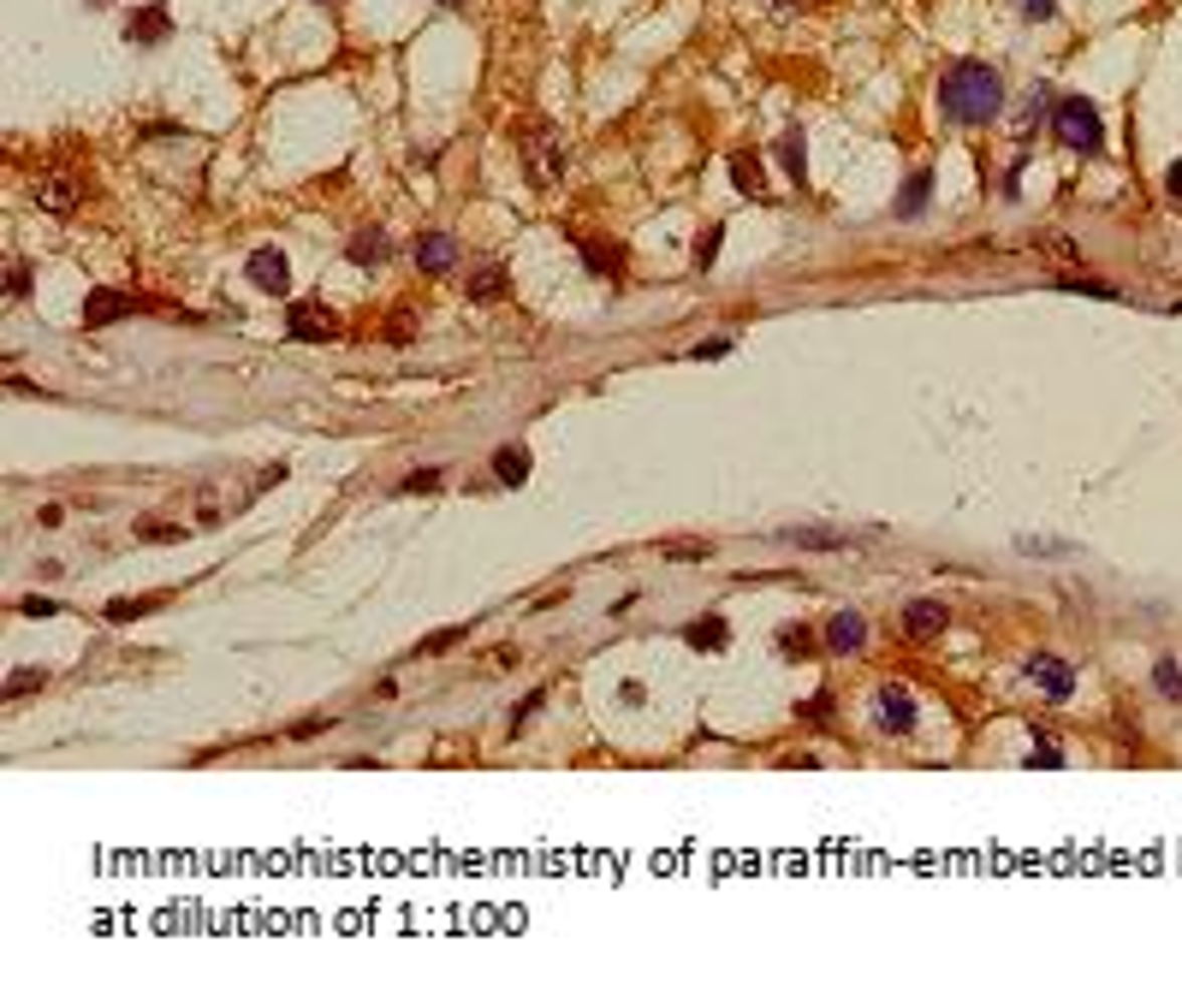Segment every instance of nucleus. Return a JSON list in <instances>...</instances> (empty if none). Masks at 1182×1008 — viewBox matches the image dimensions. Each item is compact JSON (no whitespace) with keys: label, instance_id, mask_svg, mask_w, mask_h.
Segmentation results:
<instances>
[{"label":"nucleus","instance_id":"c85d7f7f","mask_svg":"<svg viewBox=\"0 0 1182 1008\" xmlns=\"http://www.w3.org/2000/svg\"><path fill=\"white\" fill-rule=\"evenodd\" d=\"M422 487H440V469H422V475L404 481V493H422Z\"/></svg>","mask_w":1182,"mask_h":1008},{"label":"nucleus","instance_id":"2eb2a0df","mask_svg":"<svg viewBox=\"0 0 1182 1008\" xmlns=\"http://www.w3.org/2000/svg\"><path fill=\"white\" fill-rule=\"evenodd\" d=\"M1153 683H1159V694H1165V700H1182V671H1177V659H1159Z\"/></svg>","mask_w":1182,"mask_h":1008},{"label":"nucleus","instance_id":"f03ea898","mask_svg":"<svg viewBox=\"0 0 1182 1008\" xmlns=\"http://www.w3.org/2000/svg\"><path fill=\"white\" fill-rule=\"evenodd\" d=\"M1057 143H1063V149H1081V155H1100L1106 125H1100V113H1094L1088 95H1069V101L1057 107Z\"/></svg>","mask_w":1182,"mask_h":1008},{"label":"nucleus","instance_id":"473e14b6","mask_svg":"<svg viewBox=\"0 0 1182 1008\" xmlns=\"http://www.w3.org/2000/svg\"><path fill=\"white\" fill-rule=\"evenodd\" d=\"M1028 765H1063V759H1057V748H1051V742H1040V748H1034V759H1028Z\"/></svg>","mask_w":1182,"mask_h":1008},{"label":"nucleus","instance_id":"ddd939ff","mask_svg":"<svg viewBox=\"0 0 1182 1008\" xmlns=\"http://www.w3.org/2000/svg\"><path fill=\"white\" fill-rule=\"evenodd\" d=\"M731 179H737L743 196H761V167H755L749 155H737V161H731Z\"/></svg>","mask_w":1182,"mask_h":1008},{"label":"nucleus","instance_id":"423d86ee","mask_svg":"<svg viewBox=\"0 0 1182 1008\" xmlns=\"http://www.w3.org/2000/svg\"><path fill=\"white\" fill-rule=\"evenodd\" d=\"M1028 677H1034V683L1046 689V700H1057V706H1063V700L1075 694V677H1069V665H1057V659H1028Z\"/></svg>","mask_w":1182,"mask_h":1008},{"label":"nucleus","instance_id":"a878e982","mask_svg":"<svg viewBox=\"0 0 1182 1008\" xmlns=\"http://www.w3.org/2000/svg\"><path fill=\"white\" fill-rule=\"evenodd\" d=\"M779 155H785L790 179H802V143H796V137H785V143H779Z\"/></svg>","mask_w":1182,"mask_h":1008},{"label":"nucleus","instance_id":"412c9836","mask_svg":"<svg viewBox=\"0 0 1182 1008\" xmlns=\"http://www.w3.org/2000/svg\"><path fill=\"white\" fill-rule=\"evenodd\" d=\"M463 641V629H446V635H428L422 647H416V659H434V653H446V647H458Z\"/></svg>","mask_w":1182,"mask_h":1008},{"label":"nucleus","instance_id":"7c9ffc66","mask_svg":"<svg viewBox=\"0 0 1182 1008\" xmlns=\"http://www.w3.org/2000/svg\"><path fill=\"white\" fill-rule=\"evenodd\" d=\"M665 558H708V546H659Z\"/></svg>","mask_w":1182,"mask_h":1008},{"label":"nucleus","instance_id":"6ab92c4d","mask_svg":"<svg viewBox=\"0 0 1182 1008\" xmlns=\"http://www.w3.org/2000/svg\"><path fill=\"white\" fill-rule=\"evenodd\" d=\"M921 208H927V173H916V179H910V196L898 202V214H921Z\"/></svg>","mask_w":1182,"mask_h":1008},{"label":"nucleus","instance_id":"c9c22d12","mask_svg":"<svg viewBox=\"0 0 1182 1008\" xmlns=\"http://www.w3.org/2000/svg\"><path fill=\"white\" fill-rule=\"evenodd\" d=\"M446 6H458V0H446Z\"/></svg>","mask_w":1182,"mask_h":1008},{"label":"nucleus","instance_id":"1a4fd4ad","mask_svg":"<svg viewBox=\"0 0 1182 1008\" xmlns=\"http://www.w3.org/2000/svg\"><path fill=\"white\" fill-rule=\"evenodd\" d=\"M826 647H832V653H855V647H867V623H861L855 611H838V617H832V629H826Z\"/></svg>","mask_w":1182,"mask_h":1008},{"label":"nucleus","instance_id":"39448f33","mask_svg":"<svg viewBox=\"0 0 1182 1008\" xmlns=\"http://www.w3.org/2000/svg\"><path fill=\"white\" fill-rule=\"evenodd\" d=\"M879 724L885 730H916V700H910V689H898V683L879 689Z\"/></svg>","mask_w":1182,"mask_h":1008},{"label":"nucleus","instance_id":"f704fd0d","mask_svg":"<svg viewBox=\"0 0 1182 1008\" xmlns=\"http://www.w3.org/2000/svg\"><path fill=\"white\" fill-rule=\"evenodd\" d=\"M785 6H802V0H785Z\"/></svg>","mask_w":1182,"mask_h":1008},{"label":"nucleus","instance_id":"4468645a","mask_svg":"<svg viewBox=\"0 0 1182 1008\" xmlns=\"http://www.w3.org/2000/svg\"><path fill=\"white\" fill-rule=\"evenodd\" d=\"M381 255H387V238H381V232H363V238L351 244V261H357V267H369V261H381Z\"/></svg>","mask_w":1182,"mask_h":1008},{"label":"nucleus","instance_id":"20e7f679","mask_svg":"<svg viewBox=\"0 0 1182 1008\" xmlns=\"http://www.w3.org/2000/svg\"><path fill=\"white\" fill-rule=\"evenodd\" d=\"M244 273H250V285H256V291H267V297H279V291L291 285V267H285V255H279V250H256Z\"/></svg>","mask_w":1182,"mask_h":1008},{"label":"nucleus","instance_id":"72a5a7b5","mask_svg":"<svg viewBox=\"0 0 1182 1008\" xmlns=\"http://www.w3.org/2000/svg\"><path fill=\"white\" fill-rule=\"evenodd\" d=\"M1165 190H1171V196H1177V202H1182V161H1177V167H1171V179H1165Z\"/></svg>","mask_w":1182,"mask_h":1008},{"label":"nucleus","instance_id":"cd10ccee","mask_svg":"<svg viewBox=\"0 0 1182 1008\" xmlns=\"http://www.w3.org/2000/svg\"><path fill=\"white\" fill-rule=\"evenodd\" d=\"M500 285H506V279H500V273H481V279H475V285H469V291H475V297H500Z\"/></svg>","mask_w":1182,"mask_h":1008},{"label":"nucleus","instance_id":"aec40b11","mask_svg":"<svg viewBox=\"0 0 1182 1008\" xmlns=\"http://www.w3.org/2000/svg\"><path fill=\"white\" fill-rule=\"evenodd\" d=\"M48 677L42 671H18V677H6V700H18V694H30V689H42Z\"/></svg>","mask_w":1182,"mask_h":1008},{"label":"nucleus","instance_id":"f3484780","mask_svg":"<svg viewBox=\"0 0 1182 1008\" xmlns=\"http://www.w3.org/2000/svg\"><path fill=\"white\" fill-rule=\"evenodd\" d=\"M583 255H589L594 273H606V279H618V267H624V261H618V250H600V244H583Z\"/></svg>","mask_w":1182,"mask_h":1008},{"label":"nucleus","instance_id":"f8f14e48","mask_svg":"<svg viewBox=\"0 0 1182 1008\" xmlns=\"http://www.w3.org/2000/svg\"><path fill=\"white\" fill-rule=\"evenodd\" d=\"M904 629L916 635V641L939 635V629H945V605H933V599H916V605H910V617H904Z\"/></svg>","mask_w":1182,"mask_h":1008},{"label":"nucleus","instance_id":"0eeeda50","mask_svg":"<svg viewBox=\"0 0 1182 1008\" xmlns=\"http://www.w3.org/2000/svg\"><path fill=\"white\" fill-rule=\"evenodd\" d=\"M132 309H137V297H132V291H114V285H108V291H95V297L83 303V320H89V326H108V320L132 315Z\"/></svg>","mask_w":1182,"mask_h":1008},{"label":"nucleus","instance_id":"9b49d317","mask_svg":"<svg viewBox=\"0 0 1182 1008\" xmlns=\"http://www.w3.org/2000/svg\"><path fill=\"white\" fill-rule=\"evenodd\" d=\"M494 475H500L506 487H524L529 481V451L524 445H500V451H494Z\"/></svg>","mask_w":1182,"mask_h":1008},{"label":"nucleus","instance_id":"7ed1b4c3","mask_svg":"<svg viewBox=\"0 0 1182 1008\" xmlns=\"http://www.w3.org/2000/svg\"><path fill=\"white\" fill-rule=\"evenodd\" d=\"M285 332H291V338H304V344H322V338H339V315L322 309V303H291Z\"/></svg>","mask_w":1182,"mask_h":1008},{"label":"nucleus","instance_id":"6e6552de","mask_svg":"<svg viewBox=\"0 0 1182 1008\" xmlns=\"http://www.w3.org/2000/svg\"><path fill=\"white\" fill-rule=\"evenodd\" d=\"M458 261V244L446 238V232H428V238H416V267L422 273H446Z\"/></svg>","mask_w":1182,"mask_h":1008},{"label":"nucleus","instance_id":"9d476101","mask_svg":"<svg viewBox=\"0 0 1182 1008\" xmlns=\"http://www.w3.org/2000/svg\"><path fill=\"white\" fill-rule=\"evenodd\" d=\"M167 30H173L167 6H149V12H137L132 24H126V36H132V42H167Z\"/></svg>","mask_w":1182,"mask_h":1008},{"label":"nucleus","instance_id":"5701e85b","mask_svg":"<svg viewBox=\"0 0 1182 1008\" xmlns=\"http://www.w3.org/2000/svg\"><path fill=\"white\" fill-rule=\"evenodd\" d=\"M790 546H844L850 534H808V528H796V534H785Z\"/></svg>","mask_w":1182,"mask_h":1008},{"label":"nucleus","instance_id":"bb28decb","mask_svg":"<svg viewBox=\"0 0 1182 1008\" xmlns=\"http://www.w3.org/2000/svg\"><path fill=\"white\" fill-rule=\"evenodd\" d=\"M1022 6V18H1051L1057 12V0H1016Z\"/></svg>","mask_w":1182,"mask_h":1008},{"label":"nucleus","instance_id":"f257e3e1","mask_svg":"<svg viewBox=\"0 0 1182 1008\" xmlns=\"http://www.w3.org/2000/svg\"><path fill=\"white\" fill-rule=\"evenodd\" d=\"M939 101H945V113L957 125H986L1004 107V77L981 60H957L945 71V83H939Z\"/></svg>","mask_w":1182,"mask_h":1008},{"label":"nucleus","instance_id":"dca6fc26","mask_svg":"<svg viewBox=\"0 0 1182 1008\" xmlns=\"http://www.w3.org/2000/svg\"><path fill=\"white\" fill-rule=\"evenodd\" d=\"M155 605H161V593H155V599H114V605H108V617H114V623H132V617L155 611Z\"/></svg>","mask_w":1182,"mask_h":1008},{"label":"nucleus","instance_id":"c756f323","mask_svg":"<svg viewBox=\"0 0 1182 1008\" xmlns=\"http://www.w3.org/2000/svg\"><path fill=\"white\" fill-rule=\"evenodd\" d=\"M779 647H785V653H808V629H785V635H779Z\"/></svg>","mask_w":1182,"mask_h":1008},{"label":"nucleus","instance_id":"a211bd4d","mask_svg":"<svg viewBox=\"0 0 1182 1008\" xmlns=\"http://www.w3.org/2000/svg\"><path fill=\"white\" fill-rule=\"evenodd\" d=\"M690 647H725V623L708 617V623H690Z\"/></svg>","mask_w":1182,"mask_h":1008},{"label":"nucleus","instance_id":"b1692460","mask_svg":"<svg viewBox=\"0 0 1182 1008\" xmlns=\"http://www.w3.org/2000/svg\"><path fill=\"white\" fill-rule=\"evenodd\" d=\"M36 196H42V202H48V208H60V214H66L71 202H77V196H71V185H66V179H54V185H48V190H36Z\"/></svg>","mask_w":1182,"mask_h":1008},{"label":"nucleus","instance_id":"393cba45","mask_svg":"<svg viewBox=\"0 0 1182 1008\" xmlns=\"http://www.w3.org/2000/svg\"><path fill=\"white\" fill-rule=\"evenodd\" d=\"M1057 291H1094V297H1117V285H1106V279H1057Z\"/></svg>","mask_w":1182,"mask_h":1008},{"label":"nucleus","instance_id":"2f4dec72","mask_svg":"<svg viewBox=\"0 0 1182 1008\" xmlns=\"http://www.w3.org/2000/svg\"><path fill=\"white\" fill-rule=\"evenodd\" d=\"M18 611H24V617H54V605H48V599H24Z\"/></svg>","mask_w":1182,"mask_h":1008},{"label":"nucleus","instance_id":"4be33fe9","mask_svg":"<svg viewBox=\"0 0 1182 1008\" xmlns=\"http://www.w3.org/2000/svg\"><path fill=\"white\" fill-rule=\"evenodd\" d=\"M720 238H725V226H708V232L696 238V261H702V267H708V261L720 255Z\"/></svg>","mask_w":1182,"mask_h":1008}]
</instances>
